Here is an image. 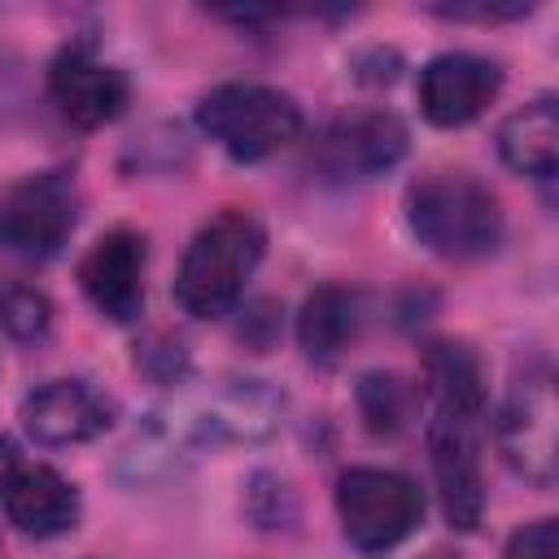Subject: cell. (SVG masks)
<instances>
[{
	"instance_id": "obj_1",
	"label": "cell",
	"mask_w": 559,
	"mask_h": 559,
	"mask_svg": "<svg viewBox=\"0 0 559 559\" xmlns=\"http://www.w3.org/2000/svg\"><path fill=\"white\" fill-rule=\"evenodd\" d=\"M280 419H284V393H275L266 380H249V376L188 380V389L170 393L135 428V437L118 459V476L131 485L166 480L205 450L258 445L275 437Z\"/></svg>"
},
{
	"instance_id": "obj_2",
	"label": "cell",
	"mask_w": 559,
	"mask_h": 559,
	"mask_svg": "<svg viewBox=\"0 0 559 559\" xmlns=\"http://www.w3.org/2000/svg\"><path fill=\"white\" fill-rule=\"evenodd\" d=\"M406 223L437 258L472 262L502 245V205L463 170H432L406 188Z\"/></svg>"
},
{
	"instance_id": "obj_3",
	"label": "cell",
	"mask_w": 559,
	"mask_h": 559,
	"mask_svg": "<svg viewBox=\"0 0 559 559\" xmlns=\"http://www.w3.org/2000/svg\"><path fill=\"white\" fill-rule=\"evenodd\" d=\"M262 249L266 231L249 210H218L210 223H201L175 275V301L183 306V314L223 319L258 271Z\"/></svg>"
},
{
	"instance_id": "obj_4",
	"label": "cell",
	"mask_w": 559,
	"mask_h": 559,
	"mask_svg": "<svg viewBox=\"0 0 559 559\" xmlns=\"http://www.w3.org/2000/svg\"><path fill=\"white\" fill-rule=\"evenodd\" d=\"M197 127L231 162H262L301 135V109L266 83H218L197 100Z\"/></svg>"
},
{
	"instance_id": "obj_5",
	"label": "cell",
	"mask_w": 559,
	"mask_h": 559,
	"mask_svg": "<svg viewBox=\"0 0 559 559\" xmlns=\"http://www.w3.org/2000/svg\"><path fill=\"white\" fill-rule=\"evenodd\" d=\"M341 533L362 555H384L402 546L424 520V493L411 476L389 467H349L336 476Z\"/></svg>"
},
{
	"instance_id": "obj_6",
	"label": "cell",
	"mask_w": 559,
	"mask_h": 559,
	"mask_svg": "<svg viewBox=\"0 0 559 559\" xmlns=\"http://www.w3.org/2000/svg\"><path fill=\"white\" fill-rule=\"evenodd\" d=\"M555 376L546 362L515 371L502 411H498V450L515 476L537 489L555 485L559 467V419H555Z\"/></svg>"
},
{
	"instance_id": "obj_7",
	"label": "cell",
	"mask_w": 559,
	"mask_h": 559,
	"mask_svg": "<svg viewBox=\"0 0 559 559\" xmlns=\"http://www.w3.org/2000/svg\"><path fill=\"white\" fill-rule=\"evenodd\" d=\"M79 223V188L70 170H35L0 188V249L17 258H52Z\"/></svg>"
},
{
	"instance_id": "obj_8",
	"label": "cell",
	"mask_w": 559,
	"mask_h": 559,
	"mask_svg": "<svg viewBox=\"0 0 559 559\" xmlns=\"http://www.w3.org/2000/svg\"><path fill=\"white\" fill-rule=\"evenodd\" d=\"M402 157H406V127L389 109L341 114L310 144V166L319 170V179H332V183L384 175Z\"/></svg>"
},
{
	"instance_id": "obj_9",
	"label": "cell",
	"mask_w": 559,
	"mask_h": 559,
	"mask_svg": "<svg viewBox=\"0 0 559 559\" xmlns=\"http://www.w3.org/2000/svg\"><path fill=\"white\" fill-rule=\"evenodd\" d=\"M424 441H428V463H432V480H437L441 511H445L450 528L472 533L485 515V472H480L476 419L437 411L424 428Z\"/></svg>"
},
{
	"instance_id": "obj_10",
	"label": "cell",
	"mask_w": 559,
	"mask_h": 559,
	"mask_svg": "<svg viewBox=\"0 0 559 559\" xmlns=\"http://www.w3.org/2000/svg\"><path fill=\"white\" fill-rule=\"evenodd\" d=\"M48 96L70 127L96 131L127 109L131 83L118 66L100 61L87 44H66L48 66Z\"/></svg>"
},
{
	"instance_id": "obj_11",
	"label": "cell",
	"mask_w": 559,
	"mask_h": 559,
	"mask_svg": "<svg viewBox=\"0 0 559 559\" xmlns=\"http://www.w3.org/2000/svg\"><path fill=\"white\" fill-rule=\"evenodd\" d=\"M502 70L476 52H441L419 70V109L432 127H463L498 96Z\"/></svg>"
},
{
	"instance_id": "obj_12",
	"label": "cell",
	"mask_w": 559,
	"mask_h": 559,
	"mask_svg": "<svg viewBox=\"0 0 559 559\" xmlns=\"http://www.w3.org/2000/svg\"><path fill=\"white\" fill-rule=\"evenodd\" d=\"M79 284L105 319L131 323L144 310V236H135L131 227L105 231L83 253Z\"/></svg>"
},
{
	"instance_id": "obj_13",
	"label": "cell",
	"mask_w": 559,
	"mask_h": 559,
	"mask_svg": "<svg viewBox=\"0 0 559 559\" xmlns=\"http://www.w3.org/2000/svg\"><path fill=\"white\" fill-rule=\"evenodd\" d=\"M114 424V406L87 380H48L22 402V428L39 445H83Z\"/></svg>"
},
{
	"instance_id": "obj_14",
	"label": "cell",
	"mask_w": 559,
	"mask_h": 559,
	"mask_svg": "<svg viewBox=\"0 0 559 559\" xmlns=\"http://www.w3.org/2000/svg\"><path fill=\"white\" fill-rule=\"evenodd\" d=\"M79 511H83L79 507V489L61 472H52L44 463L17 467L13 480H9V489H4V515H9V524L17 533H26V537H39V542L70 533L79 524Z\"/></svg>"
},
{
	"instance_id": "obj_15",
	"label": "cell",
	"mask_w": 559,
	"mask_h": 559,
	"mask_svg": "<svg viewBox=\"0 0 559 559\" xmlns=\"http://www.w3.org/2000/svg\"><path fill=\"white\" fill-rule=\"evenodd\" d=\"M362 332V297L345 284H323L301 301L297 314V345L310 362H336Z\"/></svg>"
},
{
	"instance_id": "obj_16",
	"label": "cell",
	"mask_w": 559,
	"mask_h": 559,
	"mask_svg": "<svg viewBox=\"0 0 559 559\" xmlns=\"http://www.w3.org/2000/svg\"><path fill=\"white\" fill-rule=\"evenodd\" d=\"M424 384L437 397L441 415L459 419H480L489 384H485V362L467 341H428L424 345Z\"/></svg>"
},
{
	"instance_id": "obj_17",
	"label": "cell",
	"mask_w": 559,
	"mask_h": 559,
	"mask_svg": "<svg viewBox=\"0 0 559 559\" xmlns=\"http://www.w3.org/2000/svg\"><path fill=\"white\" fill-rule=\"evenodd\" d=\"M498 153L515 175H528L537 183L555 179L559 162V114L555 96H537L524 109H515L498 131Z\"/></svg>"
},
{
	"instance_id": "obj_18",
	"label": "cell",
	"mask_w": 559,
	"mask_h": 559,
	"mask_svg": "<svg viewBox=\"0 0 559 559\" xmlns=\"http://www.w3.org/2000/svg\"><path fill=\"white\" fill-rule=\"evenodd\" d=\"M358 415L376 437H397L419 415V389L397 371H367L358 380Z\"/></svg>"
},
{
	"instance_id": "obj_19",
	"label": "cell",
	"mask_w": 559,
	"mask_h": 559,
	"mask_svg": "<svg viewBox=\"0 0 559 559\" xmlns=\"http://www.w3.org/2000/svg\"><path fill=\"white\" fill-rule=\"evenodd\" d=\"M0 328L31 345V341H44L48 328H52V301L44 297V288L35 284H4L0 288Z\"/></svg>"
},
{
	"instance_id": "obj_20",
	"label": "cell",
	"mask_w": 559,
	"mask_h": 559,
	"mask_svg": "<svg viewBox=\"0 0 559 559\" xmlns=\"http://www.w3.org/2000/svg\"><path fill=\"white\" fill-rule=\"evenodd\" d=\"M502 559H559V533L555 520H533L524 528L511 533Z\"/></svg>"
},
{
	"instance_id": "obj_21",
	"label": "cell",
	"mask_w": 559,
	"mask_h": 559,
	"mask_svg": "<svg viewBox=\"0 0 559 559\" xmlns=\"http://www.w3.org/2000/svg\"><path fill=\"white\" fill-rule=\"evenodd\" d=\"M528 9L533 4H445L437 13L454 22H502V17H524Z\"/></svg>"
},
{
	"instance_id": "obj_22",
	"label": "cell",
	"mask_w": 559,
	"mask_h": 559,
	"mask_svg": "<svg viewBox=\"0 0 559 559\" xmlns=\"http://www.w3.org/2000/svg\"><path fill=\"white\" fill-rule=\"evenodd\" d=\"M13 472H17V450H13L9 437H0V498H4V489L13 480Z\"/></svg>"
},
{
	"instance_id": "obj_23",
	"label": "cell",
	"mask_w": 559,
	"mask_h": 559,
	"mask_svg": "<svg viewBox=\"0 0 559 559\" xmlns=\"http://www.w3.org/2000/svg\"><path fill=\"white\" fill-rule=\"evenodd\" d=\"M428 559H459V555H445V550H437V555H428Z\"/></svg>"
}]
</instances>
